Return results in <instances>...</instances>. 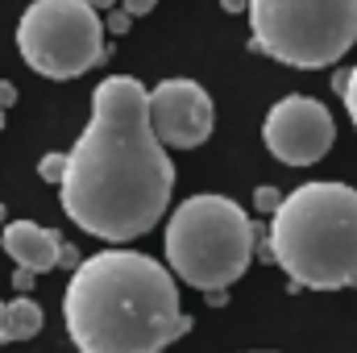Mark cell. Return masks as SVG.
Wrapping results in <instances>:
<instances>
[{"label": "cell", "instance_id": "1", "mask_svg": "<svg viewBox=\"0 0 357 353\" xmlns=\"http://www.w3.org/2000/svg\"><path fill=\"white\" fill-rule=\"evenodd\" d=\"M63 212L88 237L137 241L162 220L175 163L150 125V88L133 75H108L91 91V117L67 154Z\"/></svg>", "mask_w": 357, "mask_h": 353}, {"label": "cell", "instance_id": "2", "mask_svg": "<svg viewBox=\"0 0 357 353\" xmlns=\"http://www.w3.org/2000/svg\"><path fill=\"white\" fill-rule=\"evenodd\" d=\"M63 316L79 353H162L191 333L175 274L137 250L84 258L71 274Z\"/></svg>", "mask_w": 357, "mask_h": 353}, {"label": "cell", "instance_id": "3", "mask_svg": "<svg viewBox=\"0 0 357 353\" xmlns=\"http://www.w3.org/2000/svg\"><path fill=\"white\" fill-rule=\"evenodd\" d=\"M266 254L282 266L291 287H357V187L320 179L282 195L266 233Z\"/></svg>", "mask_w": 357, "mask_h": 353}, {"label": "cell", "instance_id": "4", "mask_svg": "<svg viewBox=\"0 0 357 353\" xmlns=\"http://www.w3.org/2000/svg\"><path fill=\"white\" fill-rule=\"evenodd\" d=\"M254 233V220L229 195H191L167 220V266L187 287L225 291L250 270Z\"/></svg>", "mask_w": 357, "mask_h": 353}, {"label": "cell", "instance_id": "5", "mask_svg": "<svg viewBox=\"0 0 357 353\" xmlns=\"http://www.w3.org/2000/svg\"><path fill=\"white\" fill-rule=\"evenodd\" d=\"M250 46L282 67L320 71L357 42V0H250Z\"/></svg>", "mask_w": 357, "mask_h": 353}, {"label": "cell", "instance_id": "6", "mask_svg": "<svg viewBox=\"0 0 357 353\" xmlns=\"http://www.w3.org/2000/svg\"><path fill=\"white\" fill-rule=\"evenodd\" d=\"M104 17L88 0H29L17 21V50L46 80H79L104 59Z\"/></svg>", "mask_w": 357, "mask_h": 353}, {"label": "cell", "instance_id": "7", "mask_svg": "<svg viewBox=\"0 0 357 353\" xmlns=\"http://www.w3.org/2000/svg\"><path fill=\"white\" fill-rule=\"evenodd\" d=\"M262 137H266V150L278 163H287V167H312V163H320L333 150L337 125H333V112L320 100L295 91V96H282L266 112Z\"/></svg>", "mask_w": 357, "mask_h": 353}, {"label": "cell", "instance_id": "8", "mask_svg": "<svg viewBox=\"0 0 357 353\" xmlns=\"http://www.w3.org/2000/svg\"><path fill=\"white\" fill-rule=\"evenodd\" d=\"M150 125L162 146L195 150L212 137V125H216L212 96L195 80H162L158 88H150Z\"/></svg>", "mask_w": 357, "mask_h": 353}, {"label": "cell", "instance_id": "9", "mask_svg": "<svg viewBox=\"0 0 357 353\" xmlns=\"http://www.w3.org/2000/svg\"><path fill=\"white\" fill-rule=\"evenodd\" d=\"M0 246H4V254H8L17 266H25V270H33V274H46V270L59 266L67 241H63L54 229H46V225H33V220H8L4 233H0Z\"/></svg>", "mask_w": 357, "mask_h": 353}, {"label": "cell", "instance_id": "10", "mask_svg": "<svg viewBox=\"0 0 357 353\" xmlns=\"http://www.w3.org/2000/svg\"><path fill=\"white\" fill-rule=\"evenodd\" d=\"M42 324H46V316H42V308L29 299V295H17L13 303H8V341H29V337H38L42 333Z\"/></svg>", "mask_w": 357, "mask_h": 353}, {"label": "cell", "instance_id": "11", "mask_svg": "<svg viewBox=\"0 0 357 353\" xmlns=\"http://www.w3.org/2000/svg\"><path fill=\"white\" fill-rule=\"evenodd\" d=\"M333 84H337V91H341L345 112H349V121H354V129H357V63H354V67H345Z\"/></svg>", "mask_w": 357, "mask_h": 353}, {"label": "cell", "instance_id": "12", "mask_svg": "<svg viewBox=\"0 0 357 353\" xmlns=\"http://www.w3.org/2000/svg\"><path fill=\"white\" fill-rule=\"evenodd\" d=\"M38 175L46 179V183H63V175H67V154H42Z\"/></svg>", "mask_w": 357, "mask_h": 353}, {"label": "cell", "instance_id": "13", "mask_svg": "<svg viewBox=\"0 0 357 353\" xmlns=\"http://www.w3.org/2000/svg\"><path fill=\"white\" fill-rule=\"evenodd\" d=\"M278 204H282V191H278V187H258V191H254V208H258V212H270V216H274Z\"/></svg>", "mask_w": 357, "mask_h": 353}, {"label": "cell", "instance_id": "14", "mask_svg": "<svg viewBox=\"0 0 357 353\" xmlns=\"http://www.w3.org/2000/svg\"><path fill=\"white\" fill-rule=\"evenodd\" d=\"M129 21H133V17H129L125 8H116V13L104 21V29H108V33H129Z\"/></svg>", "mask_w": 357, "mask_h": 353}, {"label": "cell", "instance_id": "15", "mask_svg": "<svg viewBox=\"0 0 357 353\" xmlns=\"http://www.w3.org/2000/svg\"><path fill=\"white\" fill-rule=\"evenodd\" d=\"M154 4H158V0H121V8H125L129 17H146V13H154Z\"/></svg>", "mask_w": 357, "mask_h": 353}, {"label": "cell", "instance_id": "16", "mask_svg": "<svg viewBox=\"0 0 357 353\" xmlns=\"http://www.w3.org/2000/svg\"><path fill=\"white\" fill-rule=\"evenodd\" d=\"M17 104V84H8V80H0V112H8Z\"/></svg>", "mask_w": 357, "mask_h": 353}, {"label": "cell", "instance_id": "17", "mask_svg": "<svg viewBox=\"0 0 357 353\" xmlns=\"http://www.w3.org/2000/svg\"><path fill=\"white\" fill-rule=\"evenodd\" d=\"M13 287H17V295H25V291L33 287V270H25V266H17V274H13Z\"/></svg>", "mask_w": 357, "mask_h": 353}, {"label": "cell", "instance_id": "18", "mask_svg": "<svg viewBox=\"0 0 357 353\" xmlns=\"http://www.w3.org/2000/svg\"><path fill=\"white\" fill-rule=\"evenodd\" d=\"M220 8H225V13H245L250 0H220Z\"/></svg>", "mask_w": 357, "mask_h": 353}, {"label": "cell", "instance_id": "19", "mask_svg": "<svg viewBox=\"0 0 357 353\" xmlns=\"http://www.w3.org/2000/svg\"><path fill=\"white\" fill-rule=\"evenodd\" d=\"M79 262V254H75V246H63V258H59V266H75Z\"/></svg>", "mask_w": 357, "mask_h": 353}, {"label": "cell", "instance_id": "20", "mask_svg": "<svg viewBox=\"0 0 357 353\" xmlns=\"http://www.w3.org/2000/svg\"><path fill=\"white\" fill-rule=\"evenodd\" d=\"M4 329H8V303L0 299V341H8V333H4Z\"/></svg>", "mask_w": 357, "mask_h": 353}, {"label": "cell", "instance_id": "21", "mask_svg": "<svg viewBox=\"0 0 357 353\" xmlns=\"http://www.w3.org/2000/svg\"><path fill=\"white\" fill-rule=\"evenodd\" d=\"M91 8H112V4H121V0H88Z\"/></svg>", "mask_w": 357, "mask_h": 353}, {"label": "cell", "instance_id": "22", "mask_svg": "<svg viewBox=\"0 0 357 353\" xmlns=\"http://www.w3.org/2000/svg\"><path fill=\"white\" fill-rule=\"evenodd\" d=\"M0 129H4V112H0Z\"/></svg>", "mask_w": 357, "mask_h": 353}, {"label": "cell", "instance_id": "23", "mask_svg": "<svg viewBox=\"0 0 357 353\" xmlns=\"http://www.w3.org/2000/svg\"><path fill=\"white\" fill-rule=\"evenodd\" d=\"M0 220H4V208H0Z\"/></svg>", "mask_w": 357, "mask_h": 353}]
</instances>
